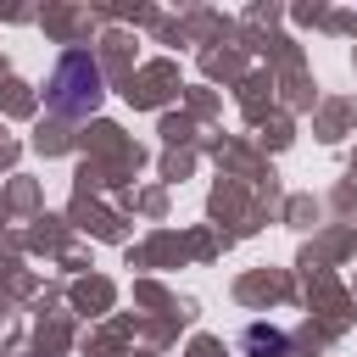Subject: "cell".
<instances>
[{
  "mask_svg": "<svg viewBox=\"0 0 357 357\" xmlns=\"http://www.w3.org/2000/svg\"><path fill=\"white\" fill-rule=\"evenodd\" d=\"M95 67L84 61V56H73L61 73H56V89H50V106L56 112H84V106H95Z\"/></svg>",
  "mask_w": 357,
  "mask_h": 357,
  "instance_id": "cell-1",
  "label": "cell"
}]
</instances>
